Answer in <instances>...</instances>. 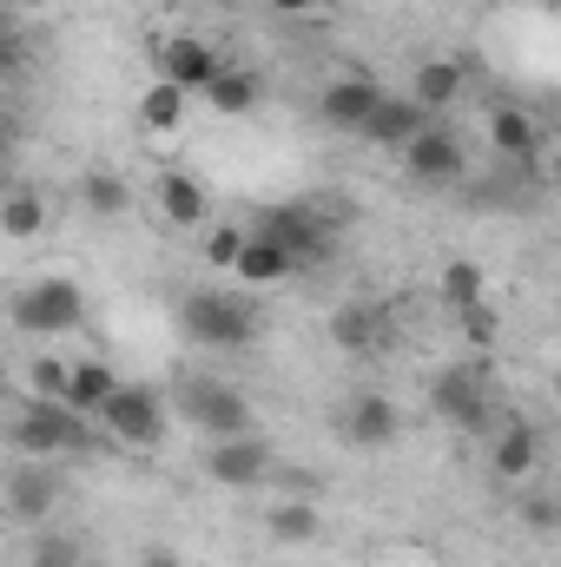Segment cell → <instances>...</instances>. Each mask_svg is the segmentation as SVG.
Listing matches in <instances>:
<instances>
[{"label":"cell","instance_id":"4","mask_svg":"<svg viewBox=\"0 0 561 567\" xmlns=\"http://www.w3.org/2000/svg\"><path fill=\"white\" fill-rule=\"evenodd\" d=\"M172 403H178V416L198 429V435H212V442H225V435H252V403H245V390H232V383H218V377H185L178 390H172Z\"/></svg>","mask_w":561,"mask_h":567},{"label":"cell","instance_id":"25","mask_svg":"<svg viewBox=\"0 0 561 567\" xmlns=\"http://www.w3.org/2000/svg\"><path fill=\"white\" fill-rule=\"evenodd\" d=\"M80 205H86L93 218H126V212H133V185H126L120 172L93 165V172L80 178Z\"/></svg>","mask_w":561,"mask_h":567},{"label":"cell","instance_id":"15","mask_svg":"<svg viewBox=\"0 0 561 567\" xmlns=\"http://www.w3.org/2000/svg\"><path fill=\"white\" fill-rule=\"evenodd\" d=\"M330 343L344 357H377L390 343V310H377V303H337L330 310Z\"/></svg>","mask_w":561,"mask_h":567},{"label":"cell","instance_id":"37","mask_svg":"<svg viewBox=\"0 0 561 567\" xmlns=\"http://www.w3.org/2000/svg\"><path fill=\"white\" fill-rule=\"evenodd\" d=\"M47 0H0V13H40Z\"/></svg>","mask_w":561,"mask_h":567},{"label":"cell","instance_id":"26","mask_svg":"<svg viewBox=\"0 0 561 567\" xmlns=\"http://www.w3.org/2000/svg\"><path fill=\"white\" fill-rule=\"evenodd\" d=\"M317 528H324V522H317V508H310L304 495H297V502H278V508L265 515V535H272L278 548H304V542H317Z\"/></svg>","mask_w":561,"mask_h":567},{"label":"cell","instance_id":"14","mask_svg":"<svg viewBox=\"0 0 561 567\" xmlns=\"http://www.w3.org/2000/svg\"><path fill=\"white\" fill-rule=\"evenodd\" d=\"M218 66H225V60H218L205 40H192V33H172V40L159 47V80L178 86V93H205V80H212Z\"/></svg>","mask_w":561,"mask_h":567},{"label":"cell","instance_id":"36","mask_svg":"<svg viewBox=\"0 0 561 567\" xmlns=\"http://www.w3.org/2000/svg\"><path fill=\"white\" fill-rule=\"evenodd\" d=\"M140 567H178V555H172V548H145Z\"/></svg>","mask_w":561,"mask_h":567},{"label":"cell","instance_id":"13","mask_svg":"<svg viewBox=\"0 0 561 567\" xmlns=\"http://www.w3.org/2000/svg\"><path fill=\"white\" fill-rule=\"evenodd\" d=\"M429 120H436V113H422L417 100H397V93H384V100L370 106V120L357 126V140H364V145H384V152H404V145L417 140Z\"/></svg>","mask_w":561,"mask_h":567},{"label":"cell","instance_id":"31","mask_svg":"<svg viewBox=\"0 0 561 567\" xmlns=\"http://www.w3.org/2000/svg\"><path fill=\"white\" fill-rule=\"evenodd\" d=\"M27 383H33V396H47V403H60V396H67V363H60V357H33V370H27Z\"/></svg>","mask_w":561,"mask_h":567},{"label":"cell","instance_id":"27","mask_svg":"<svg viewBox=\"0 0 561 567\" xmlns=\"http://www.w3.org/2000/svg\"><path fill=\"white\" fill-rule=\"evenodd\" d=\"M442 303H449V310H476V303H482V265L449 258V265H442Z\"/></svg>","mask_w":561,"mask_h":567},{"label":"cell","instance_id":"28","mask_svg":"<svg viewBox=\"0 0 561 567\" xmlns=\"http://www.w3.org/2000/svg\"><path fill=\"white\" fill-rule=\"evenodd\" d=\"M33 60V40H27V27H20V13H0V73L13 80L20 66Z\"/></svg>","mask_w":561,"mask_h":567},{"label":"cell","instance_id":"33","mask_svg":"<svg viewBox=\"0 0 561 567\" xmlns=\"http://www.w3.org/2000/svg\"><path fill=\"white\" fill-rule=\"evenodd\" d=\"M522 522H529V528H542V535H555V528H561L555 495H529V502H522Z\"/></svg>","mask_w":561,"mask_h":567},{"label":"cell","instance_id":"22","mask_svg":"<svg viewBox=\"0 0 561 567\" xmlns=\"http://www.w3.org/2000/svg\"><path fill=\"white\" fill-rule=\"evenodd\" d=\"M489 145H496V158H542V126L522 106H496L489 113Z\"/></svg>","mask_w":561,"mask_h":567},{"label":"cell","instance_id":"17","mask_svg":"<svg viewBox=\"0 0 561 567\" xmlns=\"http://www.w3.org/2000/svg\"><path fill=\"white\" fill-rule=\"evenodd\" d=\"M536 462H542V429L522 423V416H509V423L496 429V442H489V468H496L502 482H522Z\"/></svg>","mask_w":561,"mask_h":567},{"label":"cell","instance_id":"10","mask_svg":"<svg viewBox=\"0 0 561 567\" xmlns=\"http://www.w3.org/2000/svg\"><path fill=\"white\" fill-rule=\"evenodd\" d=\"M0 502H7V515H13V522H47V515H53V502H60V475H53L47 462L20 455V462L0 475Z\"/></svg>","mask_w":561,"mask_h":567},{"label":"cell","instance_id":"7","mask_svg":"<svg viewBox=\"0 0 561 567\" xmlns=\"http://www.w3.org/2000/svg\"><path fill=\"white\" fill-rule=\"evenodd\" d=\"M404 172L417 178L422 192H449V185L469 178V145H462V133L449 120H429L417 140L404 145Z\"/></svg>","mask_w":561,"mask_h":567},{"label":"cell","instance_id":"6","mask_svg":"<svg viewBox=\"0 0 561 567\" xmlns=\"http://www.w3.org/2000/svg\"><path fill=\"white\" fill-rule=\"evenodd\" d=\"M80 323H86V297L73 278H40L13 297V330H27V337H67Z\"/></svg>","mask_w":561,"mask_h":567},{"label":"cell","instance_id":"30","mask_svg":"<svg viewBox=\"0 0 561 567\" xmlns=\"http://www.w3.org/2000/svg\"><path fill=\"white\" fill-rule=\"evenodd\" d=\"M238 245H245V225H212V231H205V265H212V271H232Z\"/></svg>","mask_w":561,"mask_h":567},{"label":"cell","instance_id":"18","mask_svg":"<svg viewBox=\"0 0 561 567\" xmlns=\"http://www.w3.org/2000/svg\"><path fill=\"white\" fill-rule=\"evenodd\" d=\"M159 212H165L172 231H198L205 212H212V198H205V185L192 172H159Z\"/></svg>","mask_w":561,"mask_h":567},{"label":"cell","instance_id":"8","mask_svg":"<svg viewBox=\"0 0 561 567\" xmlns=\"http://www.w3.org/2000/svg\"><path fill=\"white\" fill-rule=\"evenodd\" d=\"M429 410H436V416H442L449 429H469V435H482V429L496 423V403H489V377H482L476 363L436 370V383H429Z\"/></svg>","mask_w":561,"mask_h":567},{"label":"cell","instance_id":"20","mask_svg":"<svg viewBox=\"0 0 561 567\" xmlns=\"http://www.w3.org/2000/svg\"><path fill=\"white\" fill-rule=\"evenodd\" d=\"M290 271H297L290 251H278L272 238H252V231H245V245H238V258H232V278L252 284V290H265V284H284Z\"/></svg>","mask_w":561,"mask_h":567},{"label":"cell","instance_id":"19","mask_svg":"<svg viewBox=\"0 0 561 567\" xmlns=\"http://www.w3.org/2000/svg\"><path fill=\"white\" fill-rule=\"evenodd\" d=\"M120 390V377H113V363H100V357H80V363H67V410H80V416H100V403Z\"/></svg>","mask_w":561,"mask_h":567},{"label":"cell","instance_id":"23","mask_svg":"<svg viewBox=\"0 0 561 567\" xmlns=\"http://www.w3.org/2000/svg\"><path fill=\"white\" fill-rule=\"evenodd\" d=\"M47 231V198L33 185H7L0 192V238H40Z\"/></svg>","mask_w":561,"mask_h":567},{"label":"cell","instance_id":"2","mask_svg":"<svg viewBox=\"0 0 561 567\" xmlns=\"http://www.w3.org/2000/svg\"><path fill=\"white\" fill-rule=\"evenodd\" d=\"M178 330L192 343H205V350H252L265 317H258V303L245 290H192L178 303Z\"/></svg>","mask_w":561,"mask_h":567},{"label":"cell","instance_id":"1","mask_svg":"<svg viewBox=\"0 0 561 567\" xmlns=\"http://www.w3.org/2000/svg\"><path fill=\"white\" fill-rule=\"evenodd\" d=\"M337 231H344V205H324V198H297V205H265L252 218V238H272L278 251H290V265H324L337 251Z\"/></svg>","mask_w":561,"mask_h":567},{"label":"cell","instance_id":"24","mask_svg":"<svg viewBox=\"0 0 561 567\" xmlns=\"http://www.w3.org/2000/svg\"><path fill=\"white\" fill-rule=\"evenodd\" d=\"M185 113H192V93H178V86H165V80H152V86L140 93V126L145 133H159V140L178 133Z\"/></svg>","mask_w":561,"mask_h":567},{"label":"cell","instance_id":"3","mask_svg":"<svg viewBox=\"0 0 561 567\" xmlns=\"http://www.w3.org/2000/svg\"><path fill=\"white\" fill-rule=\"evenodd\" d=\"M7 442H13V455H33V462H47V455H80V449H100V423L80 416V410H67V403L33 396V403L13 416Z\"/></svg>","mask_w":561,"mask_h":567},{"label":"cell","instance_id":"35","mask_svg":"<svg viewBox=\"0 0 561 567\" xmlns=\"http://www.w3.org/2000/svg\"><path fill=\"white\" fill-rule=\"evenodd\" d=\"M324 7H337V0H272V13H284V20H297V13H324Z\"/></svg>","mask_w":561,"mask_h":567},{"label":"cell","instance_id":"29","mask_svg":"<svg viewBox=\"0 0 561 567\" xmlns=\"http://www.w3.org/2000/svg\"><path fill=\"white\" fill-rule=\"evenodd\" d=\"M27 567H80V542L73 535H33Z\"/></svg>","mask_w":561,"mask_h":567},{"label":"cell","instance_id":"16","mask_svg":"<svg viewBox=\"0 0 561 567\" xmlns=\"http://www.w3.org/2000/svg\"><path fill=\"white\" fill-rule=\"evenodd\" d=\"M218 120H245V113H258L265 106V80L252 73V66H218L212 80H205V93H198Z\"/></svg>","mask_w":561,"mask_h":567},{"label":"cell","instance_id":"9","mask_svg":"<svg viewBox=\"0 0 561 567\" xmlns=\"http://www.w3.org/2000/svg\"><path fill=\"white\" fill-rule=\"evenodd\" d=\"M205 475L218 482V488H238V495H252L265 475H272V442L252 429V435H225V442H212L205 449Z\"/></svg>","mask_w":561,"mask_h":567},{"label":"cell","instance_id":"34","mask_svg":"<svg viewBox=\"0 0 561 567\" xmlns=\"http://www.w3.org/2000/svg\"><path fill=\"white\" fill-rule=\"evenodd\" d=\"M13 145H20V120H13V113H0V192L13 185Z\"/></svg>","mask_w":561,"mask_h":567},{"label":"cell","instance_id":"5","mask_svg":"<svg viewBox=\"0 0 561 567\" xmlns=\"http://www.w3.org/2000/svg\"><path fill=\"white\" fill-rule=\"evenodd\" d=\"M100 435L126 442V449H159L165 442V396L152 383H120L106 403H100Z\"/></svg>","mask_w":561,"mask_h":567},{"label":"cell","instance_id":"11","mask_svg":"<svg viewBox=\"0 0 561 567\" xmlns=\"http://www.w3.org/2000/svg\"><path fill=\"white\" fill-rule=\"evenodd\" d=\"M337 429H344V442H350V449L377 455V449H390V442L404 435V410H397L390 396L364 390V396H350V403H344V416H337Z\"/></svg>","mask_w":561,"mask_h":567},{"label":"cell","instance_id":"21","mask_svg":"<svg viewBox=\"0 0 561 567\" xmlns=\"http://www.w3.org/2000/svg\"><path fill=\"white\" fill-rule=\"evenodd\" d=\"M462 80H469V73H462V60H422L417 80H410V100H417L422 113H436V120H442V113L456 106Z\"/></svg>","mask_w":561,"mask_h":567},{"label":"cell","instance_id":"32","mask_svg":"<svg viewBox=\"0 0 561 567\" xmlns=\"http://www.w3.org/2000/svg\"><path fill=\"white\" fill-rule=\"evenodd\" d=\"M456 323H462V337L482 350V343H496V310L489 303H476V310H456Z\"/></svg>","mask_w":561,"mask_h":567},{"label":"cell","instance_id":"12","mask_svg":"<svg viewBox=\"0 0 561 567\" xmlns=\"http://www.w3.org/2000/svg\"><path fill=\"white\" fill-rule=\"evenodd\" d=\"M384 100V86L364 73V66H350L344 80H330L324 93H317V120L330 126V133H357L364 120H370V106Z\"/></svg>","mask_w":561,"mask_h":567}]
</instances>
